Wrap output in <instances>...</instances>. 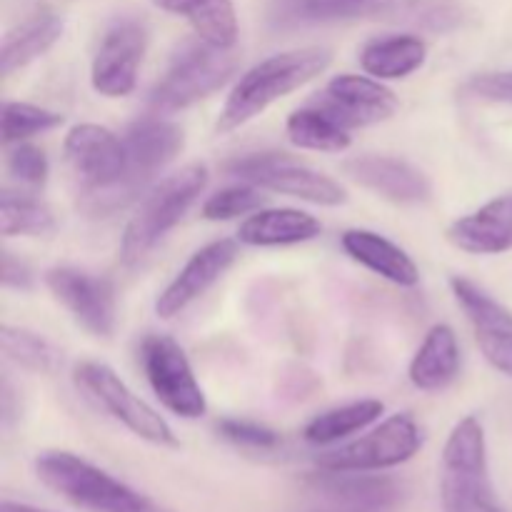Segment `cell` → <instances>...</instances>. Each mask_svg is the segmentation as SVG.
Here are the masks:
<instances>
[{"mask_svg": "<svg viewBox=\"0 0 512 512\" xmlns=\"http://www.w3.org/2000/svg\"><path fill=\"white\" fill-rule=\"evenodd\" d=\"M323 233L315 215L298 208H260L240 223L238 240L250 248H285L310 243Z\"/></svg>", "mask_w": 512, "mask_h": 512, "instance_id": "21", "label": "cell"}, {"mask_svg": "<svg viewBox=\"0 0 512 512\" xmlns=\"http://www.w3.org/2000/svg\"><path fill=\"white\" fill-rule=\"evenodd\" d=\"M0 348L5 358L30 373H55L63 363V353L48 338L28 328H18V325L0 328Z\"/></svg>", "mask_w": 512, "mask_h": 512, "instance_id": "29", "label": "cell"}, {"mask_svg": "<svg viewBox=\"0 0 512 512\" xmlns=\"http://www.w3.org/2000/svg\"><path fill=\"white\" fill-rule=\"evenodd\" d=\"M63 123L65 118L58 110L40 108V105L33 103H20V100H8L3 105V115H0V135H3L5 145H15L25 143L33 135L60 128Z\"/></svg>", "mask_w": 512, "mask_h": 512, "instance_id": "32", "label": "cell"}, {"mask_svg": "<svg viewBox=\"0 0 512 512\" xmlns=\"http://www.w3.org/2000/svg\"><path fill=\"white\" fill-rule=\"evenodd\" d=\"M440 510L505 512L490 480L485 428L475 415L460 420L445 440L440 458Z\"/></svg>", "mask_w": 512, "mask_h": 512, "instance_id": "4", "label": "cell"}, {"mask_svg": "<svg viewBox=\"0 0 512 512\" xmlns=\"http://www.w3.org/2000/svg\"><path fill=\"white\" fill-rule=\"evenodd\" d=\"M73 383L88 403L110 415L135 438L158 445V448H178L180 445L178 435L165 423L163 415L150 408L145 400H140L110 365L98 363V360H83L75 365Z\"/></svg>", "mask_w": 512, "mask_h": 512, "instance_id": "7", "label": "cell"}, {"mask_svg": "<svg viewBox=\"0 0 512 512\" xmlns=\"http://www.w3.org/2000/svg\"><path fill=\"white\" fill-rule=\"evenodd\" d=\"M460 373V343L450 325L438 323L428 330L408 368L410 383L423 393H440Z\"/></svg>", "mask_w": 512, "mask_h": 512, "instance_id": "23", "label": "cell"}, {"mask_svg": "<svg viewBox=\"0 0 512 512\" xmlns=\"http://www.w3.org/2000/svg\"><path fill=\"white\" fill-rule=\"evenodd\" d=\"M223 170L243 183L323 208H338L348 200V193L338 180L285 153H245L228 160Z\"/></svg>", "mask_w": 512, "mask_h": 512, "instance_id": "8", "label": "cell"}, {"mask_svg": "<svg viewBox=\"0 0 512 512\" xmlns=\"http://www.w3.org/2000/svg\"><path fill=\"white\" fill-rule=\"evenodd\" d=\"M148 50V28L135 18H123L105 30L90 63V85L105 98H125L138 85V70Z\"/></svg>", "mask_w": 512, "mask_h": 512, "instance_id": "12", "label": "cell"}, {"mask_svg": "<svg viewBox=\"0 0 512 512\" xmlns=\"http://www.w3.org/2000/svg\"><path fill=\"white\" fill-rule=\"evenodd\" d=\"M265 205L263 188L253 183H240V185H228V188L218 190V193L210 195L203 203V215L210 223H225V220H235L240 215H253L255 210H260Z\"/></svg>", "mask_w": 512, "mask_h": 512, "instance_id": "33", "label": "cell"}, {"mask_svg": "<svg viewBox=\"0 0 512 512\" xmlns=\"http://www.w3.org/2000/svg\"><path fill=\"white\" fill-rule=\"evenodd\" d=\"M238 60L230 50L215 48L195 35L185 40L170 60L163 78L150 90L148 105L155 115L178 113L223 88L233 78Z\"/></svg>", "mask_w": 512, "mask_h": 512, "instance_id": "6", "label": "cell"}, {"mask_svg": "<svg viewBox=\"0 0 512 512\" xmlns=\"http://www.w3.org/2000/svg\"><path fill=\"white\" fill-rule=\"evenodd\" d=\"M285 133L295 148L315 153H345L353 145L350 130L315 103L293 110L285 123Z\"/></svg>", "mask_w": 512, "mask_h": 512, "instance_id": "27", "label": "cell"}, {"mask_svg": "<svg viewBox=\"0 0 512 512\" xmlns=\"http://www.w3.org/2000/svg\"><path fill=\"white\" fill-rule=\"evenodd\" d=\"M428 60V45L418 35L373 38L360 50V68L378 80H403L418 73Z\"/></svg>", "mask_w": 512, "mask_h": 512, "instance_id": "25", "label": "cell"}, {"mask_svg": "<svg viewBox=\"0 0 512 512\" xmlns=\"http://www.w3.org/2000/svg\"><path fill=\"white\" fill-rule=\"evenodd\" d=\"M53 230L55 218L48 205L40 203L33 195L3 190L0 195V233L5 238H15V235L38 238V235H48Z\"/></svg>", "mask_w": 512, "mask_h": 512, "instance_id": "30", "label": "cell"}, {"mask_svg": "<svg viewBox=\"0 0 512 512\" xmlns=\"http://www.w3.org/2000/svg\"><path fill=\"white\" fill-rule=\"evenodd\" d=\"M393 0H273L270 23L275 28L340 23L355 18H385Z\"/></svg>", "mask_w": 512, "mask_h": 512, "instance_id": "22", "label": "cell"}, {"mask_svg": "<svg viewBox=\"0 0 512 512\" xmlns=\"http://www.w3.org/2000/svg\"><path fill=\"white\" fill-rule=\"evenodd\" d=\"M5 168H8L10 175H13L15 183L25 185V188L38 190L48 183V175H50L48 155L30 143L8 145Z\"/></svg>", "mask_w": 512, "mask_h": 512, "instance_id": "34", "label": "cell"}, {"mask_svg": "<svg viewBox=\"0 0 512 512\" xmlns=\"http://www.w3.org/2000/svg\"><path fill=\"white\" fill-rule=\"evenodd\" d=\"M423 445L418 423L410 415H390L378 428L368 430L360 438L328 450L318 458V468L323 470H353V473H378V470L395 468L415 458Z\"/></svg>", "mask_w": 512, "mask_h": 512, "instance_id": "10", "label": "cell"}, {"mask_svg": "<svg viewBox=\"0 0 512 512\" xmlns=\"http://www.w3.org/2000/svg\"><path fill=\"white\" fill-rule=\"evenodd\" d=\"M125 153H128L130 178L145 190L155 173L168 168L175 158L180 155L185 145L183 128L173 120H165L160 115H148L130 125L123 133Z\"/></svg>", "mask_w": 512, "mask_h": 512, "instance_id": "18", "label": "cell"}, {"mask_svg": "<svg viewBox=\"0 0 512 512\" xmlns=\"http://www.w3.org/2000/svg\"><path fill=\"white\" fill-rule=\"evenodd\" d=\"M160 10L185 18L195 35L215 48L233 50L238 43V15L233 0H153Z\"/></svg>", "mask_w": 512, "mask_h": 512, "instance_id": "26", "label": "cell"}, {"mask_svg": "<svg viewBox=\"0 0 512 512\" xmlns=\"http://www.w3.org/2000/svg\"><path fill=\"white\" fill-rule=\"evenodd\" d=\"M45 285L85 333L93 338H110L115 333V285L105 275H93L73 265H58L45 273Z\"/></svg>", "mask_w": 512, "mask_h": 512, "instance_id": "11", "label": "cell"}, {"mask_svg": "<svg viewBox=\"0 0 512 512\" xmlns=\"http://www.w3.org/2000/svg\"><path fill=\"white\" fill-rule=\"evenodd\" d=\"M318 108L333 115L350 133L368 125H378L398 113V95L373 75H335L318 100Z\"/></svg>", "mask_w": 512, "mask_h": 512, "instance_id": "14", "label": "cell"}, {"mask_svg": "<svg viewBox=\"0 0 512 512\" xmlns=\"http://www.w3.org/2000/svg\"><path fill=\"white\" fill-rule=\"evenodd\" d=\"M0 280H3V288L8 290H30L33 288V273H30L28 265L20 258H15L13 253L5 250L3 253V270H0Z\"/></svg>", "mask_w": 512, "mask_h": 512, "instance_id": "37", "label": "cell"}, {"mask_svg": "<svg viewBox=\"0 0 512 512\" xmlns=\"http://www.w3.org/2000/svg\"><path fill=\"white\" fill-rule=\"evenodd\" d=\"M345 255L358 265L368 268L370 273L380 275L388 283L400 288H415L420 283V268L408 250L400 248L385 235L365 228H350L340 235Z\"/></svg>", "mask_w": 512, "mask_h": 512, "instance_id": "20", "label": "cell"}, {"mask_svg": "<svg viewBox=\"0 0 512 512\" xmlns=\"http://www.w3.org/2000/svg\"><path fill=\"white\" fill-rule=\"evenodd\" d=\"M40 483L88 512H163L145 495L68 450H45L35 458Z\"/></svg>", "mask_w": 512, "mask_h": 512, "instance_id": "5", "label": "cell"}, {"mask_svg": "<svg viewBox=\"0 0 512 512\" xmlns=\"http://www.w3.org/2000/svg\"><path fill=\"white\" fill-rule=\"evenodd\" d=\"M450 245L470 255H503L512 250V195H500L475 213L453 220L445 230Z\"/></svg>", "mask_w": 512, "mask_h": 512, "instance_id": "19", "label": "cell"}, {"mask_svg": "<svg viewBox=\"0 0 512 512\" xmlns=\"http://www.w3.org/2000/svg\"><path fill=\"white\" fill-rule=\"evenodd\" d=\"M240 240L220 238L213 243L203 245L200 250H195L188 260H185L183 268L175 273V278L160 290V295L155 298V313L158 318L170 320L175 315H180L183 310H188L195 300L203 298L230 268L238 260Z\"/></svg>", "mask_w": 512, "mask_h": 512, "instance_id": "15", "label": "cell"}, {"mask_svg": "<svg viewBox=\"0 0 512 512\" xmlns=\"http://www.w3.org/2000/svg\"><path fill=\"white\" fill-rule=\"evenodd\" d=\"M385 20L413 25L430 33H448L463 23V8L455 0H393Z\"/></svg>", "mask_w": 512, "mask_h": 512, "instance_id": "31", "label": "cell"}, {"mask_svg": "<svg viewBox=\"0 0 512 512\" xmlns=\"http://www.w3.org/2000/svg\"><path fill=\"white\" fill-rule=\"evenodd\" d=\"M470 98L490 100V103H512V73H480L463 85Z\"/></svg>", "mask_w": 512, "mask_h": 512, "instance_id": "36", "label": "cell"}, {"mask_svg": "<svg viewBox=\"0 0 512 512\" xmlns=\"http://www.w3.org/2000/svg\"><path fill=\"white\" fill-rule=\"evenodd\" d=\"M140 363L155 398L165 410L183 420L208 413V400L193 373L185 350L170 335H148L140 345Z\"/></svg>", "mask_w": 512, "mask_h": 512, "instance_id": "9", "label": "cell"}, {"mask_svg": "<svg viewBox=\"0 0 512 512\" xmlns=\"http://www.w3.org/2000/svg\"><path fill=\"white\" fill-rule=\"evenodd\" d=\"M63 18L53 10H38L23 23L8 30L0 45V73L13 75L15 70L25 68L33 60L43 58L63 35Z\"/></svg>", "mask_w": 512, "mask_h": 512, "instance_id": "24", "label": "cell"}, {"mask_svg": "<svg viewBox=\"0 0 512 512\" xmlns=\"http://www.w3.org/2000/svg\"><path fill=\"white\" fill-rule=\"evenodd\" d=\"M343 173L360 188L395 205H423L433 198L428 175L408 160L393 155H355L345 160Z\"/></svg>", "mask_w": 512, "mask_h": 512, "instance_id": "16", "label": "cell"}, {"mask_svg": "<svg viewBox=\"0 0 512 512\" xmlns=\"http://www.w3.org/2000/svg\"><path fill=\"white\" fill-rule=\"evenodd\" d=\"M330 63H333V53L320 45L285 50V53L260 60L253 68L245 70L233 85L220 110L215 130L225 135L243 128L250 120L263 115L273 103L288 98L290 93L323 75Z\"/></svg>", "mask_w": 512, "mask_h": 512, "instance_id": "2", "label": "cell"}, {"mask_svg": "<svg viewBox=\"0 0 512 512\" xmlns=\"http://www.w3.org/2000/svg\"><path fill=\"white\" fill-rule=\"evenodd\" d=\"M385 413V405L380 400H355V403L338 405L325 413L315 415L308 425L303 428V438L310 445H335L340 440L358 435L368 430L380 415Z\"/></svg>", "mask_w": 512, "mask_h": 512, "instance_id": "28", "label": "cell"}, {"mask_svg": "<svg viewBox=\"0 0 512 512\" xmlns=\"http://www.w3.org/2000/svg\"><path fill=\"white\" fill-rule=\"evenodd\" d=\"M208 188V168L203 163H190L178 173L168 175L140 198L138 208L130 215L120 238V260L123 265L143 263L145 255L185 218L195 200Z\"/></svg>", "mask_w": 512, "mask_h": 512, "instance_id": "3", "label": "cell"}, {"mask_svg": "<svg viewBox=\"0 0 512 512\" xmlns=\"http://www.w3.org/2000/svg\"><path fill=\"white\" fill-rule=\"evenodd\" d=\"M63 153L78 183V205L88 218H110L143 193L130 178L123 135L105 125H73L65 135Z\"/></svg>", "mask_w": 512, "mask_h": 512, "instance_id": "1", "label": "cell"}, {"mask_svg": "<svg viewBox=\"0 0 512 512\" xmlns=\"http://www.w3.org/2000/svg\"><path fill=\"white\" fill-rule=\"evenodd\" d=\"M220 438L233 443L235 448L243 450H260V453H268L275 450L283 438H280L278 430L268 428L263 423H255V420H240V418H225L218 423Z\"/></svg>", "mask_w": 512, "mask_h": 512, "instance_id": "35", "label": "cell"}, {"mask_svg": "<svg viewBox=\"0 0 512 512\" xmlns=\"http://www.w3.org/2000/svg\"><path fill=\"white\" fill-rule=\"evenodd\" d=\"M310 490L330 503L335 512H385L403 495L400 483L353 470H323L308 478Z\"/></svg>", "mask_w": 512, "mask_h": 512, "instance_id": "17", "label": "cell"}, {"mask_svg": "<svg viewBox=\"0 0 512 512\" xmlns=\"http://www.w3.org/2000/svg\"><path fill=\"white\" fill-rule=\"evenodd\" d=\"M333 512H335V510H333Z\"/></svg>", "mask_w": 512, "mask_h": 512, "instance_id": "39", "label": "cell"}, {"mask_svg": "<svg viewBox=\"0 0 512 512\" xmlns=\"http://www.w3.org/2000/svg\"><path fill=\"white\" fill-rule=\"evenodd\" d=\"M0 512H50V510H40V508H33V505L13 503V500H3V505H0Z\"/></svg>", "mask_w": 512, "mask_h": 512, "instance_id": "38", "label": "cell"}, {"mask_svg": "<svg viewBox=\"0 0 512 512\" xmlns=\"http://www.w3.org/2000/svg\"><path fill=\"white\" fill-rule=\"evenodd\" d=\"M450 290L473 328L483 358L505 378H512V313L500 300L468 278H450Z\"/></svg>", "mask_w": 512, "mask_h": 512, "instance_id": "13", "label": "cell"}]
</instances>
